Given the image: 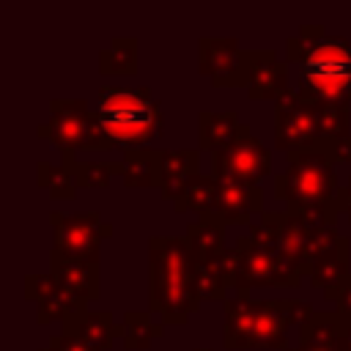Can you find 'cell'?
<instances>
[{
    "mask_svg": "<svg viewBox=\"0 0 351 351\" xmlns=\"http://www.w3.org/2000/svg\"><path fill=\"white\" fill-rule=\"evenodd\" d=\"M348 110L318 104L304 99L299 90L285 93L274 101V148L291 154H302L318 148L324 140L348 137Z\"/></svg>",
    "mask_w": 351,
    "mask_h": 351,
    "instance_id": "cell-6",
    "label": "cell"
},
{
    "mask_svg": "<svg viewBox=\"0 0 351 351\" xmlns=\"http://www.w3.org/2000/svg\"><path fill=\"white\" fill-rule=\"evenodd\" d=\"M25 296L38 304V324H52V321H66L77 310H85L49 271L47 274H27L25 277Z\"/></svg>",
    "mask_w": 351,
    "mask_h": 351,
    "instance_id": "cell-14",
    "label": "cell"
},
{
    "mask_svg": "<svg viewBox=\"0 0 351 351\" xmlns=\"http://www.w3.org/2000/svg\"><path fill=\"white\" fill-rule=\"evenodd\" d=\"M176 211H195L200 219L222 225H252L263 214L261 186H241L214 176H197L186 195L176 203Z\"/></svg>",
    "mask_w": 351,
    "mask_h": 351,
    "instance_id": "cell-7",
    "label": "cell"
},
{
    "mask_svg": "<svg viewBox=\"0 0 351 351\" xmlns=\"http://www.w3.org/2000/svg\"><path fill=\"white\" fill-rule=\"evenodd\" d=\"M49 222L55 228L52 255L71 261H99L101 241L112 236V225L104 222L99 211H82V214L52 211Z\"/></svg>",
    "mask_w": 351,
    "mask_h": 351,
    "instance_id": "cell-10",
    "label": "cell"
},
{
    "mask_svg": "<svg viewBox=\"0 0 351 351\" xmlns=\"http://www.w3.org/2000/svg\"><path fill=\"white\" fill-rule=\"evenodd\" d=\"M63 335L85 343L93 351H110L115 337L123 335V329L112 324V313H99L85 307L63 321Z\"/></svg>",
    "mask_w": 351,
    "mask_h": 351,
    "instance_id": "cell-15",
    "label": "cell"
},
{
    "mask_svg": "<svg viewBox=\"0 0 351 351\" xmlns=\"http://www.w3.org/2000/svg\"><path fill=\"white\" fill-rule=\"evenodd\" d=\"M304 274H307V280L315 288H324V293L332 291V288H337L340 282H346L351 277L348 274V239L343 236L335 247H329L326 252H321L318 258H313L307 263Z\"/></svg>",
    "mask_w": 351,
    "mask_h": 351,
    "instance_id": "cell-19",
    "label": "cell"
},
{
    "mask_svg": "<svg viewBox=\"0 0 351 351\" xmlns=\"http://www.w3.org/2000/svg\"><path fill=\"white\" fill-rule=\"evenodd\" d=\"M197 123H200V151H211V154H219V151L230 148L250 129L230 110H225V112L203 110L197 115Z\"/></svg>",
    "mask_w": 351,
    "mask_h": 351,
    "instance_id": "cell-18",
    "label": "cell"
},
{
    "mask_svg": "<svg viewBox=\"0 0 351 351\" xmlns=\"http://www.w3.org/2000/svg\"><path fill=\"white\" fill-rule=\"evenodd\" d=\"M318 148H324V154H326L332 162H346V165H351V134H348V137H340V140H324Z\"/></svg>",
    "mask_w": 351,
    "mask_h": 351,
    "instance_id": "cell-29",
    "label": "cell"
},
{
    "mask_svg": "<svg viewBox=\"0 0 351 351\" xmlns=\"http://www.w3.org/2000/svg\"><path fill=\"white\" fill-rule=\"evenodd\" d=\"M49 261H52V269L49 274L80 302V304H88V302H96L99 299V261H71V258H60V255H52L49 252Z\"/></svg>",
    "mask_w": 351,
    "mask_h": 351,
    "instance_id": "cell-17",
    "label": "cell"
},
{
    "mask_svg": "<svg viewBox=\"0 0 351 351\" xmlns=\"http://www.w3.org/2000/svg\"><path fill=\"white\" fill-rule=\"evenodd\" d=\"M285 63L299 66V93L318 104H351V41L324 25H302L285 41Z\"/></svg>",
    "mask_w": 351,
    "mask_h": 351,
    "instance_id": "cell-2",
    "label": "cell"
},
{
    "mask_svg": "<svg viewBox=\"0 0 351 351\" xmlns=\"http://www.w3.org/2000/svg\"><path fill=\"white\" fill-rule=\"evenodd\" d=\"M315 310L299 299H269L252 302L250 293L225 299V348H285L288 329L313 321Z\"/></svg>",
    "mask_w": 351,
    "mask_h": 351,
    "instance_id": "cell-4",
    "label": "cell"
},
{
    "mask_svg": "<svg viewBox=\"0 0 351 351\" xmlns=\"http://www.w3.org/2000/svg\"><path fill=\"white\" fill-rule=\"evenodd\" d=\"M121 329H123L121 340H123V348H126V351H143V348H148L156 337L165 335L162 324H154V321H151V313H143V310L126 313Z\"/></svg>",
    "mask_w": 351,
    "mask_h": 351,
    "instance_id": "cell-25",
    "label": "cell"
},
{
    "mask_svg": "<svg viewBox=\"0 0 351 351\" xmlns=\"http://www.w3.org/2000/svg\"><path fill=\"white\" fill-rule=\"evenodd\" d=\"M148 304L167 326H184L200 310L197 255L184 236L148 239Z\"/></svg>",
    "mask_w": 351,
    "mask_h": 351,
    "instance_id": "cell-3",
    "label": "cell"
},
{
    "mask_svg": "<svg viewBox=\"0 0 351 351\" xmlns=\"http://www.w3.org/2000/svg\"><path fill=\"white\" fill-rule=\"evenodd\" d=\"M285 214L304 230V233H318V230H329L337 222V208L335 203L326 206H307V208H285Z\"/></svg>",
    "mask_w": 351,
    "mask_h": 351,
    "instance_id": "cell-27",
    "label": "cell"
},
{
    "mask_svg": "<svg viewBox=\"0 0 351 351\" xmlns=\"http://www.w3.org/2000/svg\"><path fill=\"white\" fill-rule=\"evenodd\" d=\"M326 299L335 302V313L351 326V277H348L346 282H340L337 288L326 291Z\"/></svg>",
    "mask_w": 351,
    "mask_h": 351,
    "instance_id": "cell-28",
    "label": "cell"
},
{
    "mask_svg": "<svg viewBox=\"0 0 351 351\" xmlns=\"http://www.w3.org/2000/svg\"><path fill=\"white\" fill-rule=\"evenodd\" d=\"M123 184L132 189H159V165H162V151H151V148H134V151H123Z\"/></svg>",
    "mask_w": 351,
    "mask_h": 351,
    "instance_id": "cell-21",
    "label": "cell"
},
{
    "mask_svg": "<svg viewBox=\"0 0 351 351\" xmlns=\"http://www.w3.org/2000/svg\"><path fill=\"white\" fill-rule=\"evenodd\" d=\"M197 49H200V74L208 77L214 88H239L241 85L247 49H241L236 38L203 36Z\"/></svg>",
    "mask_w": 351,
    "mask_h": 351,
    "instance_id": "cell-13",
    "label": "cell"
},
{
    "mask_svg": "<svg viewBox=\"0 0 351 351\" xmlns=\"http://www.w3.org/2000/svg\"><path fill=\"white\" fill-rule=\"evenodd\" d=\"M63 165H69L77 186L85 189H104L110 186L112 176H123L126 165L123 162H77V156L63 154Z\"/></svg>",
    "mask_w": 351,
    "mask_h": 351,
    "instance_id": "cell-24",
    "label": "cell"
},
{
    "mask_svg": "<svg viewBox=\"0 0 351 351\" xmlns=\"http://www.w3.org/2000/svg\"><path fill=\"white\" fill-rule=\"evenodd\" d=\"M346 329L348 324L337 313H315L313 321L299 329V346L291 351H337Z\"/></svg>",
    "mask_w": 351,
    "mask_h": 351,
    "instance_id": "cell-20",
    "label": "cell"
},
{
    "mask_svg": "<svg viewBox=\"0 0 351 351\" xmlns=\"http://www.w3.org/2000/svg\"><path fill=\"white\" fill-rule=\"evenodd\" d=\"M195 351H211V348H195Z\"/></svg>",
    "mask_w": 351,
    "mask_h": 351,
    "instance_id": "cell-31",
    "label": "cell"
},
{
    "mask_svg": "<svg viewBox=\"0 0 351 351\" xmlns=\"http://www.w3.org/2000/svg\"><path fill=\"white\" fill-rule=\"evenodd\" d=\"M36 181L52 200H74L77 195V181L69 170V165H52V162H38L36 165Z\"/></svg>",
    "mask_w": 351,
    "mask_h": 351,
    "instance_id": "cell-26",
    "label": "cell"
},
{
    "mask_svg": "<svg viewBox=\"0 0 351 351\" xmlns=\"http://www.w3.org/2000/svg\"><path fill=\"white\" fill-rule=\"evenodd\" d=\"M200 176V154L197 151H162V165H159V192L165 200L178 203L186 189L195 184Z\"/></svg>",
    "mask_w": 351,
    "mask_h": 351,
    "instance_id": "cell-16",
    "label": "cell"
},
{
    "mask_svg": "<svg viewBox=\"0 0 351 351\" xmlns=\"http://www.w3.org/2000/svg\"><path fill=\"white\" fill-rule=\"evenodd\" d=\"M184 239L189 241V247L195 250V255L206 263L217 261L228 247H225V225L214 222V219H195L186 225Z\"/></svg>",
    "mask_w": 351,
    "mask_h": 351,
    "instance_id": "cell-22",
    "label": "cell"
},
{
    "mask_svg": "<svg viewBox=\"0 0 351 351\" xmlns=\"http://www.w3.org/2000/svg\"><path fill=\"white\" fill-rule=\"evenodd\" d=\"M99 71L107 74H137V38L134 36H115L110 47L99 52Z\"/></svg>",
    "mask_w": 351,
    "mask_h": 351,
    "instance_id": "cell-23",
    "label": "cell"
},
{
    "mask_svg": "<svg viewBox=\"0 0 351 351\" xmlns=\"http://www.w3.org/2000/svg\"><path fill=\"white\" fill-rule=\"evenodd\" d=\"M41 140L55 143L63 154H82V151H112L118 148L99 118V110H88L82 99H52L49 101V121L38 129Z\"/></svg>",
    "mask_w": 351,
    "mask_h": 351,
    "instance_id": "cell-9",
    "label": "cell"
},
{
    "mask_svg": "<svg viewBox=\"0 0 351 351\" xmlns=\"http://www.w3.org/2000/svg\"><path fill=\"white\" fill-rule=\"evenodd\" d=\"M307 236L310 233H304L285 211H263L230 247V288H236V293H250V288L258 285L299 288L304 277L302 250Z\"/></svg>",
    "mask_w": 351,
    "mask_h": 351,
    "instance_id": "cell-1",
    "label": "cell"
},
{
    "mask_svg": "<svg viewBox=\"0 0 351 351\" xmlns=\"http://www.w3.org/2000/svg\"><path fill=\"white\" fill-rule=\"evenodd\" d=\"M271 173V151L252 137L247 129L230 148L211 154V176L241 184V186H261V181Z\"/></svg>",
    "mask_w": 351,
    "mask_h": 351,
    "instance_id": "cell-11",
    "label": "cell"
},
{
    "mask_svg": "<svg viewBox=\"0 0 351 351\" xmlns=\"http://www.w3.org/2000/svg\"><path fill=\"white\" fill-rule=\"evenodd\" d=\"M337 189L340 186H337L335 162L324 154V148L291 154L285 170L274 176V195L285 200V208L335 203Z\"/></svg>",
    "mask_w": 351,
    "mask_h": 351,
    "instance_id": "cell-8",
    "label": "cell"
},
{
    "mask_svg": "<svg viewBox=\"0 0 351 351\" xmlns=\"http://www.w3.org/2000/svg\"><path fill=\"white\" fill-rule=\"evenodd\" d=\"M239 88H247V96L252 101H261V99L280 101L285 93H291L288 63H282L274 49H247Z\"/></svg>",
    "mask_w": 351,
    "mask_h": 351,
    "instance_id": "cell-12",
    "label": "cell"
},
{
    "mask_svg": "<svg viewBox=\"0 0 351 351\" xmlns=\"http://www.w3.org/2000/svg\"><path fill=\"white\" fill-rule=\"evenodd\" d=\"M96 99H99L101 126L118 148L134 151L162 137V129H165L162 104L148 90V85H140V88L101 85Z\"/></svg>",
    "mask_w": 351,
    "mask_h": 351,
    "instance_id": "cell-5",
    "label": "cell"
},
{
    "mask_svg": "<svg viewBox=\"0 0 351 351\" xmlns=\"http://www.w3.org/2000/svg\"><path fill=\"white\" fill-rule=\"evenodd\" d=\"M335 208H337L340 217H346V219L351 222V181H348V186H340V189H337Z\"/></svg>",
    "mask_w": 351,
    "mask_h": 351,
    "instance_id": "cell-30",
    "label": "cell"
}]
</instances>
